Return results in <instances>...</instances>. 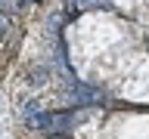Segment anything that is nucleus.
Here are the masks:
<instances>
[{"label": "nucleus", "instance_id": "nucleus-4", "mask_svg": "<svg viewBox=\"0 0 149 139\" xmlns=\"http://www.w3.org/2000/svg\"><path fill=\"white\" fill-rule=\"evenodd\" d=\"M0 31H6V16L0 12Z\"/></svg>", "mask_w": 149, "mask_h": 139}, {"label": "nucleus", "instance_id": "nucleus-1", "mask_svg": "<svg viewBox=\"0 0 149 139\" xmlns=\"http://www.w3.org/2000/svg\"><path fill=\"white\" fill-rule=\"evenodd\" d=\"M68 102H72V105H102V93L78 83V87L68 90Z\"/></svg>", "mask_w": 149, "mask_h": 139}, {"label": "nucleus", "instance_id": "nucleus-3", "mask_svg": "<svg viewBox=\"0 0 149 139\" xmlns=\"http://www.w3.org/2000/svg\"><path fill=\"white\" fill-rule=\"evenodd\" d=\"M0 6L3 9H19V0H0Z\"/></svg>", "mask_w": 149, "mask_h": 139}, {"label": "nucleus", "instance_id": "nucleus-2", "mask_svg": "<svg viewBox=\"0 0 149 139\" xmlns=\"http://www.w3.org/2000/svg\"><path fill=\"white\" fill-rule=\"evenodd\" d=\"M72 120H74L72 111H53V114H37L34 124L37 127H47V130H59V127H68Z\"/></svg>", "mask_w": 149, "mask_h": 139}]
</instances>
